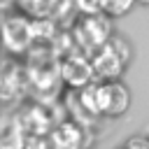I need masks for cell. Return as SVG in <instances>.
Listing matches in <instances>:
<instances>
[{
    "mask_svg": "<svg viewBox=\"0 0 149 149\" xmlns=\"http://www.w3.org/2000/svg\"><path fill=\"white\" fill-rule=\"evenodd\" d=\"M91 63H93L95 77H100L105 81H119V77H121V72H123V68H126L128 61L116 51V47L109 40V44H105L102 49L95 51V56H93Z\"/></svg>",
    "mask_w": 149,
    "mask_h": 149,
    "instance_id": "2",
    "label": "cell"
},
{
    "mask_svg": "<svg viewBox=\"0 0 149 149\" xmlns=\"http://www.w3.org/2000/svg\"><path fill=\"white\" fill-rule=\"evenodd\" d=\"M77 33H79V42L88 49H102L105 44H109V37H112L109 21H107V16H100V14L86 16L79 23Z\"/></svg>",
    "mask_w": 149,
    "mask_h": 149,
    "instance_id": "3",
    "label": "cell"
},
{
    "mask_svg": "<svg viewBox=\"0 0 149 149\" xmlns=\"http://www.w3.org/2000/svg\"><path fill=\"white\" fill-rule=\"evenodd\" d=\"M137 2H140V5H149V0H137Z\"/></svg>",
    "mask_w": 149,
    "mask_h": 149,
    "instance_id": "7",
    "label": "cell"
},
{
    "mask_svg": "<svg viewBox=\"0 0 149 149\" xmlns=\"http://www.w3.org/2000/svg\"><path fill=\"white\" fill-rule=\"evenodd\" d=\"M135 2L137 0H102V12L107 16H123Z\"/></svg>",
    "mask_w": 149,
    "mask_h": 149,
    "instance_id": "5",
    "label": "cell"
},
{
    "mask_svg": "<svg viewBox=\"0 0 149 149\" xmlns=\"http://www.w3.org/2000/svg\"><path fill=\"white\" fill-rule=\"evenodd\" d=\"M79 7L86 12H95V9H102V0H79Z\"/></svg>",
    "mask_w": 149,
    "mask_h": 149,
    "instance_id": "6",
    "label": "cell"
},
{
    "mask_svg": "<svg viewBox=\"0 0 149 149\" xmlns=\"http://www.w3.org/2000/svg\"><path fill=\"white\" fill-rule=\"evenodd\" d=\"M95 102H98V114L121 116L130 105V91L121 81H105L95 86Z\"/></svg>",
    "mask_w": 149,
    "mask_h": 149,
    "instance_id": "1",
    "label": "cell"
},
{
    "mask_svg": "<svg viewBox=\"0 0 149 149\" xmlns=\"http://www.w3.org/2000/svg\"><path fill=\"white\" fill-rule=\"evenodd\" d=\"M61 77L72 88H86V86H91V79L95 77L93 63L81 56H70L61 65Z\"/></svg>",
    "mask_w": 149,
    "mask_h": 149,
    "instance_id": "4",
    "label": "cell"
}]
</instances>
